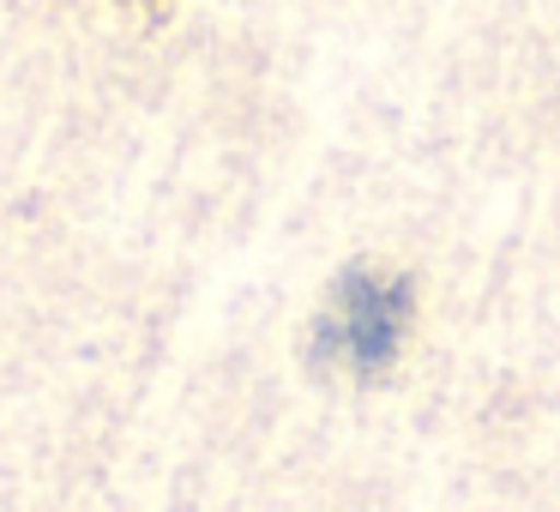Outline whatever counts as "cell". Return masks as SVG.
I'll list each match as a JSON object with an SVG mask.
<instances>
[{
  "label": "cell",
  "instance_id": "cell-1",
  "mask_svg": "<svg viewBox=\"0 0 560 512\" xmlns=\"http://www.w3.org/2000/svg\"><path fill=\"white\" fill-rule=\"evenodd\" d=\"M404 326H410V283L374 266H350L314 319V356L355 380H374L392 368Z\"/></svg>",
  "mask_w": 560,
  "mask_h": 512
}]
</instances>
